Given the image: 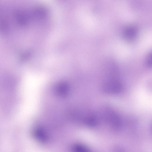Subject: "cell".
Wrapping results in <instances>:
<instances>
[{
	"label": "cell",
	"instance_id": "cell-1",
	"mask_svg": "<svg viewBox=\"0 0 152 152\" xmlns=\"http://www.w3.org/2000/svg\"><path fill=\"white\" fill-rule=\"evenodd\" d=\"M136 30L132 27L127 28L124 31V36L126 37L128 39L133 38L136 35Z\"/></svg>",
	"mask_w": 152,
	"mask_h": 152
}]
</instances>
